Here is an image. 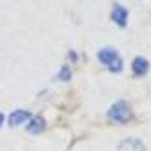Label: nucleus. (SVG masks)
Returning <instances> with one entry per match:
<instances>
[{
    "mask_svg": "<svg viewBox=\"0 0 151 151\" xmlns=\"http://www.w3.org/2000/svg\"><path fill=\"white\" fill-rule=\"evenodd\" d=\"M109 118L111 120H116V122H127L129 118H131V109H129V106L126 102H116L111 106L109 109Z\"/></svg>",
    "mask_w": 151,
    "mask_h": 151,
    "instance_id": "f257e3e1",
    "label": "nucleus"
},
{
    "mask_svg": "<svg viewBox=\"0 0 151 151\" xmlns=\"http://www.w3.org/2000/svg\"><path fill=\"white\" fill-rule=\"evenodd\" d=\"M107 68H109V71H115V73H120V71H122V60L118 58V60H115V62L111 64V66H107Z\"/></svg>",
    "mask_w": 151,
    "mask_h": 151,
    "instance_id": "6e6552de",
    "label": "nucleus"
},
{
    "mask_svg": "<svg viewBox=\"0 0 151 151\" xmlns=\"http://www.w3.org/2000/svg\"><path fill=\"white\" fill-rule=\"evenodd\" d=\"M2 122H4V115L0 113V126H2Z\"/></svg>",
    "mask_w": 151,
    "mask_h": 151,
    "instance_id": "9d476101",
    "label": "nucleus"
},
{
    "mask_svg": "<svg viewBox=\"0 0 151 151\" xmlns=\"http://www.w3.org/2000/svg\"><path fill=\"white\" fill-rule=\"evenodd\" d=\"M149 69V62L142 57H137L133 60V73L137 75V77H142V75H146Z\"/></svg>",
    "mask_w": 151,
    "mask_h": 151,
    "instance_id": "0eeeda50",
    "label": "nucleus"
},
{
    "mask_svg": "<svg viewBox=\"0 0 151 151\" xmlns=\"http://www.w3.org/2000/svg\"><path fill=\"white\" fill-rule=\"evenodd\" d=\"M118 151H146V147L138 138H126L118 146Z\"/></svg>",
    "mask_w": 151,
    "mask_h": 151,
    "instance_id": "f03ea898",
    "label": "nucleus"
},
{
    "mask_svg": "<svg viewBox=\"0 0 151 151\" xmlns=\"http://www.w3.org/2000/svg\"><path fill=\"white\" fill-rule=\"evenodd\" d=\"M111 18H113V22H116L118 26H126V22H127V9L122 7L120 4H115L113 11H111Z\"/></svg>",
    "mask_w": 151,
    "mask_h": 151,
    "instance_id": "20e7f679",
    "label": "nucleus"
},
{
    "mask_svg": "<svg viewBox=\"0 0 151 151\" xmlns=\"http://www.w3.org/2000/svg\"><path fill=\"white\" fill-rule=\"evenodd\" d=\"M31 118L27 109H17L9 115V126H20V124H26Z\"/></svg>",
    "mask_w": 151,
    "mask_h": 151,
    "instance_id": "7ed1b4c3",
    "label": "nucleus"
},
{
    "mask_svg": "<svg viewBox=\"0 0 151 151\" xmlns=\"http://www.w3.org/2000/svg\"><path fill=\"white\" fill-rule=\"evenodd\" d=\"M44 127H46V120H44L42 116H33V118L29 120V124L26 126V129H27L29 133H33V135L40 133Z\"/></svg>",
    "mask_w": 151,
    "mask_h": 151,
    "instance_id": "423d86ee",
    "label": "nucleus"
},
{
    "mask_svg": "<svg viewBox=\"0 0 151 151\" xmlns=\"http://www.w3.org/2000/svg\"><path fill=\"white\" fill-rule=\"evenodd\" d=\"M99 60H100L102 64H106V66H111L115 60H118V55H116L115 49L106 47V49H100V51H99Z\"/></svg>",
    "mask_w": 151,
    "mask_h": 151,
    "instance_id": "39448f33",
    "label": "nucleus"
},
{
    "mask_svg": "<svg viewBox=\"0 0 151 151\" xmlns=\"http://www.w3.org/2000/svg\"><path fill=\"white\" fill-rule=\"evenodd\" d=\"M60 80H69V77H71V71H69V68L68 66H64L62 69H60Z\"/></svg>",
    "mask_w": 151,
    "mask_h": 151,
    "instance_id": "1a4fd4ad",
    "label": "nucleus"
}]
</instances>
